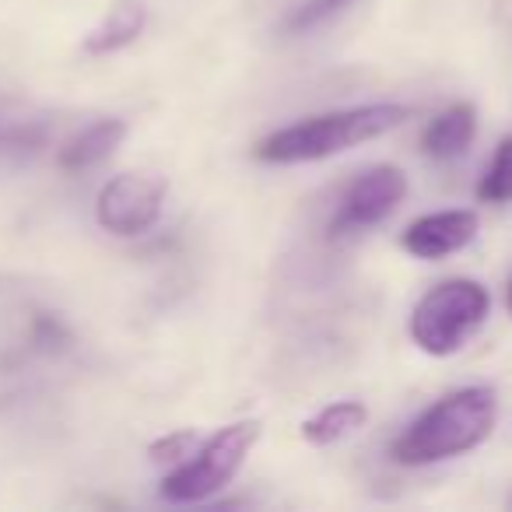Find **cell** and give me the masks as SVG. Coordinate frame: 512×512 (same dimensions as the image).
I'll list each match as a JSON object with an SVG mask.
<instances>
[{
  "mask_svg": "<svg viewBox=\"0 0 512 512\" xmlns=\"http://www.w3.org/2000/svg\"><path fill=\"white\" fill-rule=\"evenodd\" d=\"M365 421H369L365 404H358V400H337V404H327L309 421H302V439L313 442V446H334V442L355 435Z\"/></svg>",
  "mask_w": 512,
  "mask_h": 512,
  "instance_id": "8fae6325",
  "label": "cell"
},
{
  "mask_svg": "<svg viewBox=\"0 0 512 512\" xmlns=\"http://www.w3.org/2000/svg\"><path fill=\"white\" fill-rule=\"evenodd\" d=\"M477 200L481 204H509L512 200V137H502L477 179Z\"/></svg>",
  "mask_w": 512,
  "mask_h": 512,
  "instance_id": "7c38bea8",
  "label": "cell"
},
{
  "mask_svg": "<svg viewBox=\"0 0 512 512\" xmlns=\"http://www.w3.org/2000/svg\"><path fill=\"white\" fill-rule=\"evenodd\" d=\"M260 439V421H235V425L214 432L204 446L190 453L169 477L162 481L165 502H204L214 491H221L235 474H239L242 460Z\"/></svg>",
  "mask_w": 512,
  "mask_h": 512,
  "instance_id": "277c9868",
  "label": "cell"
},
{
  "mask_svg": "<svg viewBox=\"0 0 512 512\" xmlns=\"http://www.w3.org/2000/svg\"><path fill=\"white\" fill-rule=\"evenodd\" d=\"M193 449H197V439H193V432H176V435H169V439H162V442H155V446H151V460H155V463L186 460Z\"/></svg>",
  "mask_w": 512,
  "mask_h": 512,
  "instance_id": "9a60e30c",
  "label": "cell"
},
{
  "mask_svg": "<svg viewBox=\"0 0 512 512\" xmlns=\"http://www.w3.org/2000/svg\"><path fill=\"white\" fill-rule=\"evenodd\" d=\"M505 309L512 313V278H509V288H505Z\"/></svg>",
  "mask_w": 512,
  "mask_h": 512,
  "instance_id": "2e32d148",
  "label": "cell"
},
{
  "mask_svg": "<svg viewBox=\"0 0 512 512\" xmlns=\"http://www.w3.org/2000/svg\"><path fill=\"white\" fill-rule=\"evenodd\" d=\"M407 197V176L397 165H372L348 183L337 214L330 218V235H351L386 221Z\"/></svg>",
  "mask_w": 512,
  "mask_h": 512,
  "instance_id": "5b68a950",
  "label": "cell"
},
{
  "mask_svg": "<svg viewBox=\"0 0 512 512\" xmlns=\"http://www.w3.org/2000/svg\"><path fill=\"white\" fill-rule=\"evenodd\" d=\"M148 25V11L141 0H113V8L106 11L99 25L85 36V53L92 57H109L116 50H127L130 43H137Z\"/></svg>",
  "mask_w": 512,
  "mask_h": 512,
  "instance_id": "9c48e42d",
  "label": "cell"
},
{
  "mask_svg": "<svg viewBox=\"0 0 512 512\" xmlns=\"http://www.w3.org/2000/svg\"><path fill=\"white\" fill-rule=\"evenodd\" d=\"M491 295L481 281L453 278L421 295L411 313V341L425 355L449 358L488 323Z\"/></svg>",
  "mask_w": 512,
  "mask_h": 512,
  "instance_id": "3957f363",
  "label": "cell"
},
{
  "mask_svg": "<svg viewBox=\"0 0 512 512\" xmlns=\"http://www.w3.org/2000/svg\"><path fill=\"white\" fill-rule=\"evenodd\" d=\"M407 116H411V109L400 106V102H372V106L309 116V120H299L285 130H274L271 137H264V141L256 144L253 155L260 162H274V165L316 162V158L341 155V151L390 134Z\"/></svg>",
  "mask_w": 512,
  "mask_h": 512,
  "instance_id": "7a4b0ae2",
  "label": "cell"
},
{
  "mask_svg": "<svg viewBox=\"0 0 512 512\" xmlns=\"http://www.w3.org/2000/svg\"><path fill=\"white\" fill-rule=\"evenodd\" d=\"M351 0H306V4H299V8L292 11V18H288V32H306L313 29V25L327 22L330 15H337L341 8H348Z\"/></svg>",
  "mask_w": 512,
  "mask_h": 512,
  "instance_id": "5bb4252c",
  "label": "cell"
},
{
  "mask_svg": "<svg viewBox=\"0 0 512 512\" xmlns=\"http://www.w3.org/2000/svg\"><path fill=\"white\" fill-rule=\"evenodd\" d=\"M32 344L46 355H60V351L71 348V330L64 327V320L53 313H36L32 316V330H29Z\"/></svg>",
  "mask_w": 512,
  "mask_h": 512,
  "instance_id": "4fadbf2b",
  "label": "cell"
},
{
  "mask_svg": "<svg viewBox=\"0 0 512 512\" xmlns=\"http://www.w3.org/2000/svg\"><path fill=\"white\" fill-rule=\"evenodd\" d=\"M165 183L155 176H123L109 179L95 200V218L113 235H141L162 218Z\"/></svg>",
  "mask_w": 512,
  "mask_h": 512,
  "instance_id": "8992f818",
  "label": "cell"
},
{
  "mask_svg": "<svg viewBox=\"0 0 512 512\" xmlns=\"http://www.w3.org/2000/svg\"><path fill=\"white\" fill-rule=\"evenodd\" d=\"M477 137V109L470 102H456V106L442 109L432 116L425 130H421V151L435 162H453L474 144Z\"/></svg>",
  "mask_w": 512,
  "mask_h": 512,
  "instance_id": "ba28073f",
  "label": "cell"
},
{
  "mask_svg": "<svg viewBox=\"0 0 512 512\" xmlns=\"http://www.w3.org/2000/svg\"><path fill=\"white\" fill-rule=\"evenodd\" d=\"M498 421V397L491 386H463L435 400L397 435L390 456L404 467H428L477 449Z\"/></svg>",
  "mask_w": 512,
  "mask_h": 512,
  "instance_id": "6da1fadb",
  "label": "cell"
},
{
  "mask_svg": "<svg viewBox=\"0 0 512 512\" xmlns=\"http://www.w3.org/2000/svg\"><path fill=\"white\" fill-rule=\"evenodd\" d=\"M477 228H481V218L474 211L449 207V211H432L411 221L400 235V246L418 260H446L477 239Z\"/></svg>",
  "mask_w": 512,
  "mask_h": 512,
  "instance_id": "52a82bcc",
  "label": "cell"
},
{
  "mask_svg": "<svg viewBox=\"0 0 512 512\" xmlns=\"http://www.w3.org/2000/svg\"><path fill=\"white\" fill-rule=\"evenodd\" d=\"M123 137H127V123H123V120L92 123V127L81 130L74 141H67L64 148H60V155H57L60 169H64V172L95 169V165H102L116 148H120Z\"/></svg>",
  "mask_w": 512,
  "mask_h": 512,
  "instance_id": "30bf717a",
  "label": "cell"
}]
</instances>
